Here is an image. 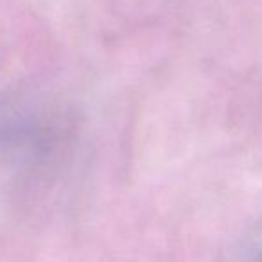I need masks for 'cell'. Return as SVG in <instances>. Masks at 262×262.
<instances>
[{
    "mask_svg": "<svg viewBox=\"0 0 262 262\" xmlns=\"http://www.w3.org/2000/svg\"><path fill=\"white\" fill-rule=\"evenodd\" d=\"M251 262H262V253H257V255H255L253 260H251Z\"/></svg>",
    "mask_w": 262,
    "mask_h": 262,
    "instance_id": "1",
    "label": "cell"
}]
</instances>
